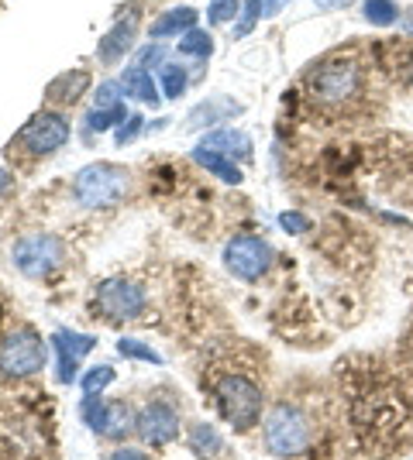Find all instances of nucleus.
Masks as SVG:
<instances>
[{
	"label": "nucleus",
	"mask_w": 413,
	"mask_h": 460,
	"mask_svg": "<svg viewBox=\"0 0 413 460\" xmlns=\"http://www.w3.org/2000/svg\"><path fill=\"white\" fill-rule=\"evenodd\" d=\"M317 4H320V7H324V11H335V7H345V4H348V0H317Z\"/></svg>",
	"instance_id": "473e14b6"
},
{
	"label": "nucleus",
	"mask_w": 413,
	"mask_h": 460,
	"mask_svg": "<svg viewBox=\"0 0 413 460\" xmlns=\"http://www.w3.org/2000/svg\"><path fill=\"white\" fill-rule=\"evenodd\" d=\"M114 382V367L111 365H97V367H90L86 375H83V395H100L107 385Z\"/></svg>",
	"instance_id": "5701e85b"
},
{
	"label": "nucleus",
	"mask_w": 413,
	"mask_h": 460,
	"mask_svg": "<svg viewBox=\"0 0 413 460\" xmlns=\"http://www.w3.org/2000/svg\"><path fill=\"white\" fill-rule=\"evenodd\" d=\"M141 128H145V117H141V114H131L128 120H121V124H118V145L131 141V137H135Z\"/></svg>",
	"instance_id": "cd10ccee"
},
{
	"label": "nucleus",
	"mask_w": 413,
	"mask_h": 460,
	"mask_svg": "<svg viewBox=\"0 0 413 460\" xmlns=\"http://www.w3.org/2000/svg\"><path fill=\"white\" fill-rule=\"evenodd\" d=\"M162 93L169 96V100H179V96L186 93V73H183V66H162Z\"/></svg>",
	"instance_id": "393cba45"
},
{
	"label": "nucleus",
	"mask_w": 413,
	"mask_h": 460,
	"mask_svg": "<svg viewBox=\"0 0 413 460\" xmlns=\"http://www.w3.org/2000/svg\"><path fill=\"white\" fill-rule=\"evenodd\" d=\"M135 35H138V11L131 7L128 18H121L118 24L100 39L97 58L100 62H107V66H111V62H121V58L135 49Z\"/></svg>",
	"instance_id": "ddd939ff"
},
{
	"label": "nucleus",
	"mask_w": 413,
	"mask_h": 460,
	"mask_svg": "<svg viewBox=\"0 0 413 460\" xmlns=\"http://www.w3.org/2000/svg\"><path fill=\"white\" fill-rule=\"evenodd\" d=\"M66 261V244L56 234H28L14 244V265L28 279H45Z\"/></svg>",
	"instance_id": "39448f33"
},
{
	"label": "nucleus",
	"mask_w": 413,
	"mask_h": 460,
	"mask_svg": "<svg viewBox=\"0 0 413 460\" xmlns=\"http://www.w3.org/2000/svg\"><path fill=\"white\" fill-rule=\"evenodd\" d=\"M193 162L197 165H203L211 175H217L220 182H231V186H238L245 175H241V169L235 165V158H228L224 152H211V148H193Z\"/></svg>",
	"instance_id": "dca6fc26"
},
{
	"label": "nucleus",
	"mask_w": 413,
	"mask_h": 460,
	"mask_svg": "<svg viewBox=\"0 0 413 460\" xmlns=\"http://www.w3.org/2000/svg\"><path fill=\"white\" fill-rule=\"evenodd\" d=\"M118 107H124V86L114 83V79L100 83L97 86V107H94V111H118Z\"/></svg>",
	"instance_id": "b1692460"
},
{
	"label": "nucleus",
	"mask_w": 413,
	"mask_h": 460,
	"mask_svg": "<svg viewBox=\"0 0 413 460\" xmlns=\"http://www.w3.org/2000/svg\"><path fill=\"white\" fill-rule=\"evenodd\" d=\"M162 56H166V52H162V45H148V49H141V56H138V66H152V62H162Z\"/></svg>",
	"instance_id": "c756f323"
},
{
	"label": "nucleus",
	"mask_w": 413,
	"mask_h": 460,
	"mask_svg": "<svg viewBox=\"0 0 413 460\" xmlns=\"http://www.w3.org/2000/svg\"><path fill=\"white\" fill-rule=\"evenodd\" d=\"M131 192V172L114 162H94L86 169H79L73 179V196L79 207H114Z\"/></svg>",
	"instance_id": "f257e3e1"
},
{
	"label": "nucleus",
	"mask_w": 413,
	"mask_h": 460,
	"mask_svg": "<svg viewBox=\"0 0 413 460\" xmlns=\"http://www.w3.org/2000/svg\"><path fill=\"white\" fill-rule=\"evenodd\" d=\"M179 56H197V58H211L214 56V39L207 35V31H186V35H179Z\"/></svg>",
	"instance_id": "aec40b11"
},
{
	"label": "nucleus",
	"mask_w": 413,
	"mask_h": 460,
	"mask_svg": "<svg viewBox=\"0 0 413 460\" xmlns=\"http://www.w3.org/2000/svg\"><path fill=\"white\" fill-rule=\"evenodd\" d=\"M241 7H245V0H211L207 18H211V24H228L241 14Z\"/></svg>",
	"instance_id": "a878e982"
},
{
	"label": "nucleus",
	"mask_w": 413,
	"mask_h": 460,
	"mask_svg": "<svg viewBox=\"0 0 413 460\" xmlns=\"http://www.w3.org/2000/svg\"><path fill=\"white\" fill-rule=\"evenodd\" d=\"M217 405H220V416L238 433H245L262 420V388L245 375H224L217 382Z\"/></svg>",
	"instance_id": "f03ea898"
},
{
	"label": "nucleus",
	"mask_w": 413,
	"mask_h": 460,
	"mask_svg": "<svg viewBox=\"0 0 413 460\" xmlns=\"http://www.w3.org/2000/svg\"><path fill=\"white\" fill-rule=\"evenodd\" d=\"M7 182H11V175H7V169H0V192L7 190Z\"/></svg>",
	"instance_id": "72a5a7b5"
},
{
	"label": "nucleus",
	"mask_w": 413,
	"mask_h": 460,
	"mask_svg": "<svg viewBox=\"0 0 413 460\" xmlns=\"http://www.w3.org/2000/svg\"><path fill=\"white\" fill-rule=\"evenodd\" d=\"M52 347H56V378L59 385H73L79 378V361L97 347V337L90 333H76V330H56L52 333Z\"/></svg>",
	"instance_id": "9b49d317"
},
{
	"label": "nucleus",
	"mask_w": 413,
	"mask_h": 460,
	"mask_svg": "<svg viewBox=\"0 0 413 460\" xmlns=\"http://www.w3.org/2000/svg\"><path fill=\"white\" fill-rule=\"evenodd\" d=\"M135 429L148 447H166L179 437V412L169 402H148L138 412Z\"/></svg>",
	"instance_id": "f8f14e48"
},
{
	"label": "nucleus",
	"mask_w": 413,
	"mask_h": 460,
	"mask_svg": "<svg viewBox=\"0 0 413 460\" xmlns=\"http://www.w3.org/2000/svg\"><path fill=\"white\" fill-rule=\"evenodd\" d=\"M265 447L279 454V457H296L307 450L310 443V426H307V416L290 402H279L269 409L265 416Z\"/></svg>",
	"instance_id": "7ed1b4c3"
},
{
	"label": "nucleus",
	"mask_w": 413,
	"mask_h": 460,
	"mask_svg": "<svg viewBox=\"0 0 413 460\" xmlns=\"http://www.w3.org/2000/svg\"><path fill=\"white\" fill-rule=\"evenodd\" d=\"M362 14H365V21L375 24V28H390V24H396V18H400V7H396L393 0H365V4H362Z\"/></svg>",
	"instance_id": "6ab92c4d"
},
{
	"label": "nucleus",
	"mask_w": 413,
	"mask_h": 460,
	"mask_svg": "<svg viewBox=\"0 0 413 460\" xmlns=\"http://www.w3.org/2000/svg\"><path fill=\"white\" fill-rule=\"evenodd\" d=\"M86 90H90V73L86 69H69V73H59L45 86V100L49 103H76Z\"/></svg>",
	"instance_id": "4468645a"
},
{
	"label": "nucleus",
	"mask_w": 413,
	"mask_h": 460,
	"mask_svg": "<svg viewBox=\"0 0 413 460\" xmlns=\"http://www.w3.org/2000/svg\"><path fill=\"white\" fill-rule=\"evenodd\" d=\"M224 265L241 282H258L273 265V248H269V241H262L256 234H241L235 241H228Z\"/></svg>",
	"instance_id": "423d86ee"
},
{
	"label": "nucleus",
	"mask_w": 413,
	"mask_h": 460,
	"mask_svg": "<svg viewBox=\"0 0 413 460\" xmlns=\"http://www.w3.org/2000/svg\"><path fill=\"white\" fill-rule=\"evenodd\" d=\"M121 86H124V93H131L135 100H141V103H152V107L158 103V90H156V83H152V73H148L145 66L124 69Z\"/></svg>",
	"instance_id": "a211bd4d"
},
{
	"label": "nucleus",
	"mask_w": 413,
	"mask_h": 460,
	"mask_svg": "<svg viewBox=\"0 0 413 460\" xmlns=\"http://www.w3.org/2000/svg\"><path fill=\"white\" fill-rule=\"evenodd\" d=\"M197 28V11L193 7H173L166 14L152 21V39H173V35H186Z\"/></svg>",
	"instance_id": "2eb2a0df"
},
{
	"label": "nucleus",
	"mask_w": 413,
	"mask_h": 460,
	"mask_svg": "<svg viewBox=\"0 0 413 460\" xmlns=\"http://www.w3.org/2000/svg\"><path fill=\"white\" fill-rule=\"evenodd\" d=\"M286 4H290V0H258V11H262V18H275Z\"/></svg>",
	"instance_id": "7c9ffc66"
},
{
	"label": "nucleus",
	"mask_w": 413,
	"mask_h": 460,
	"mask_svg": "<svg viewBox=\"0 0 413 460\" xmlns=\"http://www.w3.org/2000/svg\"><path fill=\"white\" fill-rule=\"evenodd\" d=\"M94 306L100 309L103 320L124 323V320L141 316V309H145V292H141V286L128 282V279H107V282H100Z\"/></svg>",
	"instance_id": "6e6552de"
},
{
	"label": "nucleus",
	"mask_w": 413,
	"mask_h": 460,
	"mask_svg": "<svg viewBox=\"0 0 413 460\" xmlns=\"http://www.w3.org/2000/svg\"><path fill=\"white\" fill-rule=\"evenodd\" d=\"M107 460H148V457H145L141 450H131V447H121V450H114V454H111Z\"/></svg>",
	"instance_id": "2f4dec72"
},
{
	"label": "nucleus",
	"mask_w": 413,
	"mask_h": 460,
	"mask_svg": "<svg viewBox=\"0 0 413 460\" xmlns=\"http://www.w3.org/2000/svg\"><path fill=\"white\" fill-rule=\"evenodd\" d=\"M49 347L35 330H14L0 341V375L4 378H28L45 367Z\"/></svg>",
	"instance_id": "20e7f679"
},
{
	"label": "nucleus",
	"mask_w": 413,
	"mask_h": 460,
	"mask_svg": "<svg viewBox=\"0 0 413 460\" xmlns=\"http://www.w3.org/2000/svg\"><path fill=\"white\" fill-rule=\"evenodd\" d=\"M69 135L73 131H69V120L66 117L56 114V111H41V114H35L18 131V145L28 148L31 155H52L69 141Z\"/></svg>",
	"instance_id": "9d476101"
},
{
	"label": "nucleus",
	"mask_w": 413,
	"mask_h": 460,
	"mask_svg": "<svg viewBox=\"0 0 413 460\" xmlns=\"http://www.w3.org/2000/svg\"><path fill=\"white\" fill-rule=\"evenodd\" d=\"M358 62L355 58H331L310 76V93L320 103H345L358 93Z\"/></svg>",
	"instance_id": "0eeeda50"
},
{
	"label": "nucleus",
	"mask_w": 413,
	"mask_h": 460,
	"mask_svg": "<svg viewBox=\"0 0 413 460\" xmlns=\"http://www.w3.org/2000/svg\"><path fill=\"white\" fill-rule=\"evenodd\" d=\"M79 416L83 422L97 433V437H107V440H124L128 429L135 426V416L124 402H107L103 395H86L83 405H79Z\"/></svg>",
	"instance_id": "1a4fd4ad"
},
{
	"label": "nucleus",
	"mask_w": 413,
	"mask_h": 460,
	"mask_svg": "<svg viewBox=\"0 0 413 460\" xmlns=\"http://www.w3.org/2000/svg\"><path fill=\"white\" fill-rule=\"evenodd\" d=\"M279 224H283V230H290V234H303V230H310V220H307L303 213H283V217H279Z\"/></svg>",
	"instance_id": "c85d7f7f"
},
{
	"label": "nucleus",
	"mask_w": 413,
	"mask_h": 460,
	"mask_svg": "<svg viewBox=\"0 0 413 460\" xmlns=\"http://www.w3.org/2000/svg\"><path fill=\"white\" fill-rule=\"evenodd\" d=\"M121 120H124V107H118V111H90V114H86V128L100 135V131L118 128Z\"/></svg>",
	"instance_id": "bb28decb"
},
{
	"label": "nucleus",
	"mask_w": 413,
	"mask_h": 460,
	"mask_svg": "<svg viewBox=\"0 0 413 460\" xmlns=\"http://www.w3.org/2000/svg\"><path fill=\"white\" fill-rule=\"evenodd\" d=\"M190 447L197 454H203V457H214L217 450H220V437H217V429L211 422H197L193 433H190Z\"/></svg>",
	"instance_id": "412c9836"
},
{
	"label": "nucleus",
	"mask_w": 413,
	"mask_h": 460,
	"mask_svg": "<svg viewBox=\"0 0 413 460\" xmlns=\"http://www.w3.org/2000/svg\"><path fill=\"white\" fill-rule=\"evenodd\" d=\"M200 148H211V152H224V155H252V137L245 131H235V128H224V131H214L200 141Z\"/></svg>",
	"instance_id": "f3484780"
},
{
	"label": "nucleus",
	"mask_w": 413,
	"mask_h": 460,
	"mask_svg": "<svg viewBox=\"0 0 413 460\" xmlns=\"http://www.w3.org/2000/svg\"><path fill=\"white\" fill-rule=\"evenodd\" d=\"M118 354L121 358H128V361H145V365H162V354L152 350L148 344H141L135 337H124L118 341Z\"/></svg>",
	"instance_id": "4be33fe9"
}]
</instances>
